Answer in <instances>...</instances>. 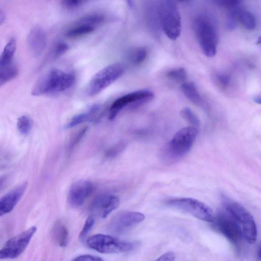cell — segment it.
Instances as JSON below:
<instances>
[{
    "instance_id": "7c38bea8",
    "label": "cell",
    "mask_w": 261,
    "mask_h": 261,
    "mask_svg": "<svg viewBox=\"0 0 261 261\" xmlns=\"http://www.w3.org/2000/svg\"><path fill=\"white\" fill-rule=\"evenodd\" d=\"M144 219V215L140 212H122L117 214L112 219L109 227L114 232H120L140 223Z\"/></svg>"
},
{
    "instance_id": "9c48e42d",
    "label": "cell",
    "mask_w": 261,
    "mask_h": 261,
    "mask_svg": "<svg viewBox=\"0 0 261 261\" xmlns=\"http://www.w3.org/2000/svg\"><path fill=\"white\" fill-rule=\"evenodd\" d=\"M153 97V93L148 90H137L124 95L111 105L109 111V119H114L123 109L129 106L133 105L137 107L150 102Z\"/></svg>"
},
{
    "instance_id": "e575fe53",
    "label": "cell",
    "mask_w": 261,
    "mask_h": 261,
    "mask_svg": "<svg viewBox=\"0 0 261 261\" xmlns=\"http://www.w3.org/2000/svg\"><path fill=\"white\" fill-rule=\"evenodd\" d=\"M73 260L74 261H99L103 260V259L96 256L90 255V254H84L77 256L74 258Z\"/></svg>"
},
{
    "instance_id": "4dcf8cb0",
    "label": "cell",
    "mask_w": 261,
    "mask_h": 261,
    "mask_svg": "<svg viewBox=\"0 0 261 261\" xmlns=\"http://www.w3.org/2000/svg\"><path fill=\"white\" fill-rule=\"evenodd\" d=\"M242 0H213L218 6L231 10L236 9L241 3Z\"/></svg>"
},
{
    "instance_id": "cb8c5ba5",
    "label": "cell",
    "mask_w": 261,
    "mask_h": 261,
    "mask_svg": "<svg viewBox=\"0 0 261 261\" xmlns=\"http://www.w3.org/2000/svg\"><path fill=\"white\" fill-rule=\"evenodd\" d=\"M94 28L93 26L78 24L76 27L68 30L65 35L69 38H75L92 32Z\"/></svg>"
},
{
    "instance_id": "44dd1931",
    "label": "cell",
    "mask_w": 261,
    "mask_h": 261,
    "mask_svg": "<svg viewBox=\"0 0 261 261\" xmlns=\"http://www.w3.org/2000/svg\"><path fill=\"white\" fill-rule=\"evenodd\" d=\"M181 90L185 96L191 102L195 105L201 103V97L193 82H184L181 85Z\"/></svg>"
},
{
    "instance_id": "7a4b0ae2",
    "label": "cell",
    "mask_w": 261,
    "mask_h": 261,
    "mask_svg": "<svg viewBox=\"0 0 261 261\" xmlns=\"http://www.w3.org/2000/svg\"><path fill=\"white\" fill-rule=\"evenodd\" d=\"M193 28L203 53L207 57H214L218 42V32L214 21L207 15H199L194 20Z\"/></svg>"
},
{
    "instance_id": "8d00e7d4",
    "label": "cell",
    "mask_w": 261,
    "mask_h": 261,
    "mask_svg": "<svg viewBox=\"0 0 261 261\" xmlns=\"http://www.w3.org/2000/svg\"><path fill=\"white\" fill-rule=\"evenodd\" d=\"M63 3L69 7H73L77 4L79 0H63Z\"/></svg>"
},
{
    "instance_id": "5bb4252c",
    "label": "cell",
    "mask_w": 261,
    "mask_h": 261,
    "mask_svg": "<svg viewBox=\"0 0 261 261\" xmlns=\"http://www.w3.org/2000/svg\"><path fill=\"white\" fill-rule=\"evenodd\" d=\"M94 189L92 182L88 180H80L73 183L68 193V201L73 207L83 204Z\"/></svg>"
},
{
    "instance_id": "52a82bcc",
    "label": "cell",
    "mask_w": 261,
    "mask_h": 261,
    "mask_svg": "<svg viewBox=\"0 0 261 261\" xmlns=\"http://www.w3.org/2000/svg\"><path fill=\"white\" fill-rule=\"evenodd\" d=\"M124 72V67L120 63L110 64L98 71L91 79L87 92L90 96H94L115 82Z\"/></svg>"
},
{
    "instance_id": "836d02e7",
    "label": "cell",
    "mask_w": 261,
    "mask_h": 261,
    "mask_svg": "<svg viewBox=\"0 0 261 261\" xmlns=\"http://www.w3.org/2000/svg\"><path fill=\"white\" fill-rule=\"evenodd\" d=\"M216 80L218 85L221 88H226L229 83V76L224 73H218L216 76Z\"/></svg>"
},
{
    "instance_id": "ab89813d",
    "label": "cell",
    "mask_w": 261,
    "mask_h": 261,
    "mask_svg": "<svg viewBox=\"0 0 261 261\" xmlns=\"http://www.w3.org/2000/svg\"><path fill=\"white\" fill-rule=\"evenodd\" d=\"M254 101L257 103H258V104H260V97L259 96V97H255L254 98Z\"/></svg>"
},
{
    "instance_id": "f1b7e54d",
    "label": "cell",
    "mask_w": 261,
    "mask_h": 261,
    "mask_svg": "<svg viewBox=\"0 0 261 261\" xmlns=\"http://www.w3.org/2000/svg\"><path fill=\"white\" fill-rule=\"evenodd\" d=\"M167 76L171 80L184 83L187 79V72L184 68H178L168 71Z\"/></svg>"
},
{
    "instance_id": "4fadbf2b",
    "label": "cell",
    "mask_w": 261,
    "mask_h": 261,
    "mask_svg": "<svg viewBox=\"0 0 261 261\" xmlns=\"http://www.w3.org/2000/svg\"><path fill=\"white\" fill-rule=\"evenodd\" d=\"M120 203L119 198L116 195L102 194L97 196L92 204V211L97 216L104 219L116 210Z\"/></svg>"
},
{
    "instance_id": "30bf717a",
    "label": "cell",
    "mask_w": 261,
    "mask_h": 261,
    "mask_svg": "<svg viewBox=\"0 0 261 261\" xmlns=\"http://www.w3.org/2000/svg\"><path fill=\"white\" fill-rule=\"evenodd\" d=\"M213 222L216 229L230 243L238 248L240 247L244 239L241 228L227 211L215 217Z\"/></svg>"
},
{
    "instance_id": "d6a6232c",
    "label": "cell",
    "mask_w": 261,
    "mask_h": 261,
    "mask_svg": "<svg viewBox=\"0 0 261 261\" xmlns=\"http://www.w3.org/2000/svg\"><path fill=\"white\" fill-rule=\"evenodd\" d=\"M124 148V144L122 143H119L113 146H111L106 151V156L109 158L115 157L121 152Z\"/></svg>"
},
{
    "instance_id": "2e32d148",
    "label": "cell",
    "mask_w": 261,
    "mask_h": 261,
    "mask_svg": "<svg viewBox=\"0 0 261 261\" xmlns=\"http://www.w3.org/2000/svg\"><path fill=\"white\" fill-rule=\"evenodd\" d=\"M27 42L32 54L35 57L40 56L46 43V36L44 30L39 26L33 27L29 33Z\"/></svg>"
},
{
    "instance_id": "d4e9b609",
    "label": "cell",
    "mask_w": 261,
    "mask_h": 261,
    "mask_svg": "<svg viewBox=\"0 0 261 261\" xmlns=\"http://www.w3.org/2000/svg\"><path fill=\"white\" fill-rule=\"evenodd\" d=\"M17 126L18 130L22 135H27L32 129V120L27 116H21L17 119Z\"/></svg>"
},
{
    "instance_id": "6da1fadb",
    "label": "cell",
    "mask_w": 261,
    "mask_h": 261,
    "mask_svg": "<svg viewBox=\"0 0 261 261\" xmlns=\"http://www.w3.org/2000/svg\"><path fill=\"white\" fill-rule=\"evenodd\" d=\"M75 79L71 73L57 68L51 69L37 82L32 94L39 96L64 91L73 85Z\"/></svg>"
},
{
    "instance_id": "ffe728a7",
    "label": "cell",
    "mask_w": 261,
    "mask_h": 261,
    "mask_svg": "<svg viewBox=\"0 0 261 261\" xmlns=\"http://www.w3.org/2000/svg\"><path fill=\"white\" fill-rule=\"evenodd\" d=\"M16 47V40L12 38L8 42L0 55V67H7L14 63L13 60Z\"/></svg>"
},
{
    "instance_id": "8fae6325",
    "label": "cell",
    "mask_w": 261,
    "mask_h": 261,
    "mask_svg": "<svg viewBox=\"0 0 261 261\" xmlns=\"http://www.w3.org/2000/svg\"><path fill=\"white\" fill-rule=\"evenodd\" d=\"M36 230V227L32 226L7 241L0 250V259L19 256L25 250Z\"/></svg>"
},
{
    "instance_id": "d6986e66",
    "label": "cell",
    "mask_w": 261,
    "mask_h": 261,
    "mask_svg": "<svg viewBox=\"0 0 261 261\" xmlns=\"http://www.w3.org/2000/svg\"><path fill=\"white\" fill-rule=\"evenodd\" d=\"M51 236L53 240L60 247H64L68 244L69 233L66 225L61 221L57 222L54 225Z\"/></svg>"
},
{
    "instance_id": "d590c367",
    "label": "cell",
    "mask_w": 261,
    "mask_h": 261,
    "mask_svg": "<svg viewBox=\"0 0 261 261\" xmlns=\"http://www.w3.org/2000/svg\"><path fill=\"white\" fill-rule=\"evenodd\" d=\"M175 258V254L172 251H169L166 252L161 255L158 258H157L156 260H168L172 261L174 260Z\"/></svg>"
},
{
    "instance_id": "e0dca14e",
    "label": "cell",
    "mask_w": 261,
    "mask_h": 261,
    "mask_svg": "<svg viewBox=\"0 0 261 261\" xmlns=\"http://www.w3.org/2000/svg\"><path fill=\"white\" fill-rule=\"evenodd\" d=\"M100 106L94 105L88 111L74 116L66 124V128H69L88 121H96L99 117Z\"/></svg>"
},
{
    "instance_id": "ac0fdd59",
    "label": "cell",
    "mask_w": 261,
    "mask_h": 261,
    "mask_svg": "<svg viewBox=\"0 0 261 261\" xmlns=\"http://www.w3.org/2000/svg\"><path fill=\"white\" fill-rule=\"evenodd\" d=\"M236 19L248 31L254 30L256 26V19L254 15L249 11L243 9L233 10Z\"/></svg>"
},
{
    "instance_id": "9a60e30c",
    "label": "cell",
    "mask_w": 261,
    "mask_h": 261,
    "mask_svg": "<svg viewBox=\"0 0 261 261\" xmlns=\"http://www.w3.org/2000/svg\"><path fill=\"white\" fill-rule=\"evenodd\" d=\"M28 184L24 182L0 198V217L10 212L24 194Z\"/></svg>"
},
{
    "instance_id": "5b68a950",
    "label": "cell",
    "mask_w": 261,
    "mask_h": 261,
    "mask_svg": "<svg viewBox=\"0 0 261 261\" xmlns=\"http://www.w3.org/2000/svg\"><path fill=\"white\" fill-rule=\"evenodd\" d=\"M166 203L171 207L206 222H213L215 217L210 207L192 198H173Z\"/></svg>"
},
{
    "instance_id": "f35d334b",
    "label": "cell",
    "mask_w": 261,
    "mask_h": 261,
    "mask_svg": "<svg viewBox=\"0 0 261 261\" xmlns=\"http://www.w3.org/2000/svg\"><path fill=\"white\" fill-rule=\"evenodd\" d=\"M126 3L128 6L130 8H133L134 6V0H126Z\"/></svg>"
},
{
    "instance_id": "277c9868",
    "label": "cell",
    "mask_w": 261,
    "mask_h": 261,
    "mask_svg": "<svg viewBox=\"0 0 261 261\" xmlns=\"http://www.w3.org/2000/svg\"><path fill=\"white\" fill-rule=\"evenodd\" d=\"M87 246L102 253L127 252L135 250L139 245L138 242L120 240L111 236L97 234L89 238Z\"/></svg>"
},
{
    "instance_id": "1f68e13d",
    "label": "cell",
    "mask_w": 261,
    "mask_h": 261,
    "mask_svg": "<svg viewBox=\"0 0 261 261\" xmlns=\"http://www.w3.org/2000/svg\"><path fill=\"white\" fill-rule=\"evenodd\" d=\"M94 219L93 217H89L86 220L84 225L79 234V239L84 240L90 231L94 224Z\"/></svg>"
},
{
    "instance_id": "603a6c76",
    "label": "cell",
    "mask_w": 261,
    "mask_h": 261,
    "mask_svg": "<svg viewBox=\"0 0 261 261\" xmlns=\"http://www.w3.org/2000/svg\"><path fill=\"white\" fill-rule=\"evenodd\" d=\"M18 73V69L14 64L12 66L0 68V86L15 78Z\"/></svg>"
},
{
    "instance_id": "3957f363",
    "label": "cell",
    "mask_w": 261,
    "mask_h": 261,
    "mask_svg": "<svg viewBox=\"0 0 261 261\" xmlns=\"http://www.w3.org/2000/svg\"><path fill=\"white\" fill-rule=\"evenodd\" d=\"M161 28L171 40L179 37L181 31V21L177 5L173 0H161L158 8Z\"/></svg>"
},
{
    "instance_id": "83f0119b",
    "label": "cell",
    "mask_w": 261,
    "mask_h": 261,
    "mask_svg": "<svg viewBox=\"0 0 261 261\" xmlns=\"http://www.w3.org/2000/svg\"><path fill=\"white\" fill-rule=\"evenodd\" d=\"M103 21V17L98 14H90L81 17L78 21V24H85L93 26L98 24Z\"/></svg>"
},
{
    "instance_id": "60d3db41",
    "label": "cell",
    "mask_w": 261,
    "mask_h": 261,
    "mask_svg": "<svg viewBox=\"0 0 261 261\" xmlns=\"http://www.w3.org/2000/svg\"><path fill=\"white\" fill-rule=\"evenodd\" d=\"M257 256H258V257L259 258V259H260V245L258 246V251H257Z\"/></svg>"
},
{
    "instance_id": "ba28073f",
    "label": "cell",
    "mask_w": 261,
    "mask_h": 261,
    "mask_svg": "<svg viewBox=\"0 0 261 261\" xmlns=\"http://www.w3.org/2000/svg\"><path fill=\"white\" fill-rule=\"evenodd\" d=\"M225 207L226 211L240 225L244 239L250 244L254 243L257 238V229L252 215L241 204L236 201H226Z\"/></svg>"
},
{
    "instance_id": "484cf974",
    "label": "cell",
    "mask_w": 261,
    "mask_h": 261,
    "mask_svg": "<svg viewBox=\"0 0 261 261\" xmlns=\"http://www.w3.org/2000/svg\"><path fill=\"white\" fill-rule=\"evenodd\" d=\"M68 49V45L64 42H57L53 47L48 56L49 60H55L62 56Z\"/></svg>"
},
{
    "instance_id": "f546056e",
    "label": "cell",
    "mask_w": 261,
    "mask_h": 261,
    "mask_svg": "<svg viewBox=\"0 0 261 261\" xmlns=\"http://www.w3.org/2000/svg\"><path fill=\"white\" fill-rule=\"evenodd\" d=\"M87 128V127H83L71 138L68 146V152L69 153H70L79 144V142L85 134Z\"/></svg>"
},
{
    "instance_id": "7402d4cb",
    "label": "cell",
    "mask_w": 261,
    "mask_h": 261,
    "mask_svg": "<svg viewBox=\"0 0 261 261\" xmlns=\"http://www.w3.org/2000/svg\"><path fill=\"white\" fill-rule=\"evenodd\" d=\"M147 56V50L144 47H138L130 50L127 54L128 61L134 65H138L144 62Z\"/></svg>"
},
{
    "instance_id": "74e56055",
    "label": "cell",
    "mask_w": 261,
    "mask_h": 261,
    "mask_svg": "<svg viewBox=\"0 0 261 261\" xmlns=\"http://www.w3.org/2000/svg\"><path fill=\"white\" fill-rule=\"evenodd\" d=\"M5 20V15L4 11L0 8V25L2 24Z\"/></svg>"
},
{
    "instance_id": "4316f807",
    "label": "cell",
    "mask_w": 261,
    "mask_h": 261,
    "mask_svg": "<svg viewBox=\"0 0 261 261\" xmlns=\"http://www.w3.org/2000/svg\"><path fill=\"white\" fill-rule=\"evenodd\" d=\"M181 117L191 124V126L198 127L200 124V121L197 116L189 108H185L180 111Z\"/></svg>"
},
{
    "instance_id": "8992f818",
    "label": "cell",
    "mask_w": 261,
    "mask_h": 261,
    "mask_svg": "<svg viewBox=\"0 0 261 261\" xmlns=\"http://www.w3.org/2000/svg\"><path fill=\"white\" fill-rule=\"evenodd\" d=\"M198 133L197 127L191 125L178 130L167 146V155L172 159L185 155L192 148Z\"/></svg>"
}]
</instances>
